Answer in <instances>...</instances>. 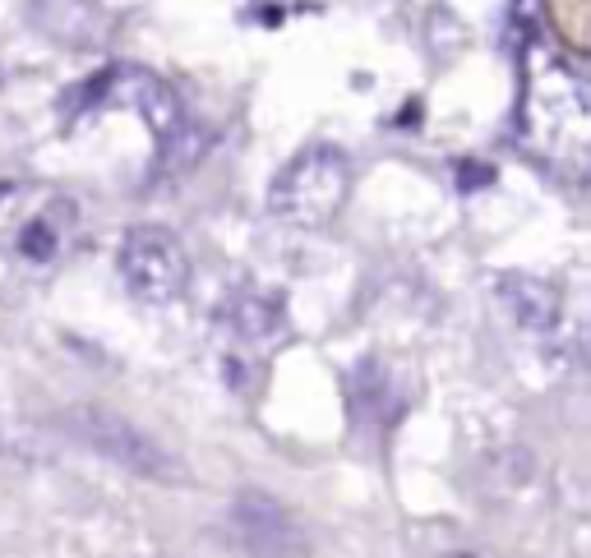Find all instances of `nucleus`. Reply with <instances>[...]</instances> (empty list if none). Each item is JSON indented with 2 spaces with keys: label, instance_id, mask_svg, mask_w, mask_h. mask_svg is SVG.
Instances as JSON below:
<instances>
[{
  "label": "nucleus",
  "instance_id": "f257e3e1",
  "mask_svg": "<svg viewBox=\"0 0 591 558\" xmlns=\"http://www.w3.org/2000/svg\"><path fill=\"white\" fill-rule=\"evenodd\" d=\"M527 134L550 162H587V88L559 60H536L527 79Z\"/></svg>",
  "mask_w": 591,
  "mask_h": 558
},
{
  "label": "nucleus",
  "instance_id": "6e6552de",
  "mask_svg": "<svg viewBox=\"0 0 591 558\" xmlns=\"http://www.w3.org/2000/svg\"><path fill=\"white\" fill-rule=\"evenodd\" d=\"M282 323V309H278V300H259V296H250V300H241L236 305V328H241L250 342H264L273 328Z\"/></svg>",
  "mask_w": 591,
  "mask_h": 558
},
{
  "label": "nucleus",
  "instance_id": "0eeeda50",
  "mask_svg": "<svg viewBox=\"0 0 591 558\" xmlns=\"http://www.w3.org/2000/svg\"><path fill=\"white\" fill-rule=\"evenodd\" d=\"M495 296L508 309V319L531 328V333H545V328L559 323V291L545 277L504 273V277H495Z\"/></svg>",
  "mask_w": 591,
  "mask_h": 558
},
{
  "label": "nucleus",
  "instance_id": "20e7f679",
  "mask_svg": "<svg viewBox=\"0 0 591 558\" xmlns=\"http://www.w3.org/2000/svg\"><path fill=\"white\" fill-rule=\"evenodd\" d=\"M121 282L144 305H171L190 286V259L167 226H130L121 240Z\"/></svg>",
  "mask_w": 591,
  "mask_h": 558
},
{
  "label": "nucleus",
  "instance_id": "9d476101",
  "mask_svg": "<svg viewBox=\"0 0 591 558\" xmlns=\"http://www.w3.org/2000/svg\"><path fill=\"white\" fill-rule=\"evenodd\" d=\"M444 558H495L490 549H476V545H462V549H448Z\"/></svg>",
  "mask_w": 591,
  "mask_h": 558
},
{
  "label": "nucleus",
  "instance_id": "f03ea898",
  "mask_svg": "<svg viewBox=\"0 0 591 558\" xmlns=\"http://www.w3.org/2000/svg\"><path fill=\"white\" fill-rule=\"evenodd\" d=\"M351 194V162L342 148H305L301 157H291L287 167L268 185V213L287 226H305L319 231L342 213V203Z\"/></svg>",
  "mask_w": 591,
  "mask_h": 558
},
{
  "label": "nucleus",
  "instance_id": "7ed1b4c3",
  "mask_svg": "<svg viewBox=\"0 0 591 558\" xmlns=\"http://www.w3.org/2000/svg\"><path fill=\"white\" fill-rule=\"evenodd\" d=\"M65 429H70L79 443H88L97 457H107V462L125 466V471H134V475L167 480V485L171 480H181L176 457H171L157 439H148L134 420L116 416V411H107V406H70V411H65Z\"/></svg>",
  "mask_w": 591,
  "mask_h": 558
},
{
  "label": "nucleus",
  "instance_id": "423d86ee",
  "mask_svg": "<svg viewBox=\"0 0 591 558\" xmlns=\"http://www.w3.org/2000/svg\"><path fill=\"white\" fill-rule=\"evenodd\" d=\"M107 97L116 102V107H130L134 116L144 120L148 130H153L157 148L167 153L171 143L185 134V107L181 97L171 93V84H162L157 74L139 70V65H121V70H111L107 79Z\"/></svg>",
  "mask_w": 591,
  "mask_h": 558
},
{
  "label": "nucleus",
  "instance_id": "39448f33",
  "mask_svg": "<svg viewBox=\"0 0 591 558\" xmlns=\"http://www.w3.org/2000/svg\"><path fill=\"white\" fill-rule=\"evenodd\" d=\"M231 531H236V540H241V549L250 558H301L305 554L301 522L268 489H245L241 499L231 503Z\"/></svg>",
  "mask_w": 591,
  "mask_h": 558
},
{
  "label": "nucleus",
  "instance_id": "1a4fd4ad",
  "mask_svg": "<svg viewBox=\"0 0 591 558\" xmlns=\"http://www.w3.org/2000/svg\"><path fill=\"white\" fill-rule=\"evenodd\" d=\"M19 250L28 254V259H51L56 254V236H51L47 222H28L24 226V240H19Z\"/></svg>",
  "mask_w": 591,
  "mask_h": 558
}]
</instances>
